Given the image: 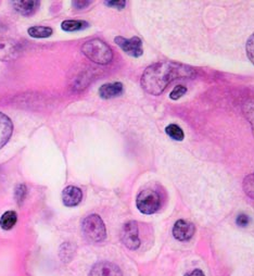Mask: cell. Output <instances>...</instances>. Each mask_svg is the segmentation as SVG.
I'll list each match as a JSON object with an SVG mask.
<instances>
[{"label":"cell","mask_w":254,"mask_h":276,"mask_svg":"<svg viewBox=\"0 0 254 276\" xmlns=\"http://www.w3.org/2000/svg\"><path fill=\"white\" fill-rule=\"evenodd\" d=\"M194 70L188 66L172 61H161L144 70L142 86L150 95H160L170 83L182 78H194Z\"/></svg>","instance_id":"cell-1"},{"label":"cell","mask_w":254,"mask_h":276,"mask_svg":"<svg viewBox=\"0 0 254 276\" xmlns=\"http://www.w3.org/2000/svg\"><path fill=\"white\" fill-rule=\"evenodd\" d=\"M82 51L88 59L98 64H108L113 59L112 49L100 40H92L84 43Z\"/></svg>","instance_id":"cell-2"},{"label":"cell","mask_w":254,"mask_h":276,"mask_svg":"<svg viewBox=\"0 0 254 276\" xmlns=\"http://www.w3.org/2000/svg\"><path fill=\"white\" fill-rule=\"evenodd\" d=\"M82 234L90 242H101L106 239V229L102 219L98 214L86 216L82 223Z\"/></svg>","instance_id":"cell-3"},{"label":"cell","mask_w":254,"mask_h":276,"mask_svg":"<svg viewBox=\"0 0 254 276\" xmlns=\"http://www.w3.org/2000/svg\"><path fill=\"white\" fill-rule=\"evenodd\" d=\"M136 204L138 210L144 214H154L161 205V199L156 191L144 189L138 195Z\"/></svg>","instance_id":"cell-4"},{"label":"cell","mask_w":254,"mask_h":276,"mask_svg":"<svg viewBox=\"0 0 254 276\" xmlns=\"http://www.w3.org/2000/svg\"><path fill=\"white\" fill-rule=\"evenodd\" d=\"M120 239L124 245L130 249L136 250L140 246V239H139V229L138 224L135 221L127 222L123 226L122 233H120Z\"/></svg>","instance_id":"cell-5"},{"label":"cell","mask_w":254,"mask_h":276,"mask_svg":"<svg viewBox=\"0 0 254 276\" xmlns=\"http://www.w3.org/2000/svg\"><path fill=\"white\" fill-rule=\"evenodd\" d=\"M21 45L10 38L0 37V61H12L21 55Z\"/></svg>","instance_id":"cell-6"},{"label":"cell","mask_w":254,"mask_h":276,"mask_svg":"<svg viewBox=\"0 0 254 276\" xmlns=\"http://www.w3.org/2000/svg\"><path fill=\"white\" fill-rule=\"evenodd\" d=\"M114 42L116 43L118 47H120V49L132 57L138 58L144 54L142 42L139 37H132L130 40H126L124 37L118 36L116 37Z\"/></svg>","instance_id":"cell-7"},{"label":"cell","mask_w":254,"mask_h":276,"mask_svg":"<svg viewBox=\"0 0 254 276\" xmlns=\"http://www.w3.org/2000/svg\"><path fill=\"white\" fill-rule=\"evenodd\" d=\"M196 232L194 225L192 223L185 220H178L173 227V236L180 241H188L194 237Z\"/></svg>","instance_id":"cell-8"},{"label":"cell","mask_w":254,"mask_h":276,"mask_svg":"<svg viewBox=\"0 0 254 276\" xmlns=\"http://www.w3.org/2000/svg\"><path fill=\"white\" fill-rule=\"evenodd\" d=\"M90 276H123L120 268L112 262H98L92 268Z\"/></svg>","instance_id":"cell-9"},{"label":"cell","mask_w":254,"mask_h":276,"mask_svg":"<svg viewBox=\"0 0 254 276\" xmlns=\"http://www.w3.org/2000/svg\"><path fill=\"white\" fill-rule=\"evenodd\" d=\"M82 199V192L75 186H68L62 192V200L66 207H76Z\"/></svg>","instance_id":"cell-10"},{"label":"cell","mask_w":254,"mask_h":276,"mask_svg":"<svg viewBox=\"0 0 254 276\" xmlns=\"http://www.w3.org/2000/svg\"><path fill=\"white\" fill-rule=\"evenodd\" d=\"M12 131H14V125H12L11 120L7 115L0 112V148H2L8 143Z\"/></svg>","instance_id":"cell-11"},{"label":"cell","mask_w":254,"mask_h":276,"mask_svg":"<svg viewBox=\"0 0 254 276\" xmlns=\"http://www.w3.org/2000/svg\"><path fill=\"white\" fill-rule=\"evenodd\" d=\"M12 4H14L16 11L25 17L34 15L40 5V3L36 2V0H30H30H18V2H14Z\"/></svg>","instance_id":"cell-12"},{"label":"cell","mask_w":254,"mask_h":276,"mask_svg":"<svg viewBox=\"0 0 254 276\" xmlns=\"http://www.w3.org/2000/svg\"><path fill=\"white\" fill-rule=\"evenodd\" d=\"M123 93L122 83H110V84H104L99 88V95L101 98L110 99L118 97Z\"/></svg>","instance_id":"cell-13"},{"label":"cell","mask_w":254,"mask_h":276,"mask_svg":"<svg viewBox=\"0 0 254 276\" xmlns=\"http://www.w3.org/2000/svg\"><path fill=\"white\" fill-rule=\"evenodd\" d=\"M18 221V214L14 211H8L2 214V219H0V226L4 230H9L14 228Z\"/></svg>","instance_id":"cell-14"},{"label":"cell","mask_w":254,"mask_h":276,"mask_svg":"<svg viewBox=\"0 0 254 276\" xmlns=\"http://www.w3.org/2000/svg\"><path fill=\"white\" fill-rule=\"evenodd\" d=\"M88 27V23L85 21H80V20H66L63 21L61 24V28L63 31L66 32H76L84 30Z\"/></svg>","instance_id":"cell-15"},{"label":"cell","mask_w":254,"mask_h":276,"mask_svg":"<svg viewBox=\"0 0 254 276\" xmlns=\"http://www.w3.org/2000/svg\"><path fill=\"white\" fill-rule=\"evenodd\" d=\"M28 34L35 38H46L52 35V30L47 27H33L28 29Z\"/></svg>","instance_id":"cell-16"},{"label":"cell","mask_w":254,"mask_h":276,"mask_svg":"<svg viewBox=\"0 0 254 276\" xmlns=\"http://www.w3.org/2000/svg\"><path fill=\"white\" fill-rule=\"evenodd\" d=\"M165 132H166L170 138H173L174 140H178V142H180L185 137V134H184L182 128L176 124H170L165 128Z\"/></svg>","instance_id":"cell-17"},{"label":"cell","mask_w":254,"mask_h":276,"mask_svg":"<svg viewBox=\"0 0 254 276\" xmlns=\"http://www.w3.org/2000/svg\"><path fill=\"white\" fill-rule=\"evenodd\" d=\"M244 189L248 196L254 199V173L244 179Z\"/></svg>","instance_id":"cell-18"},{"label":"cell","mask_w":254,"mask_h":276,"mask_svg":"<svg viewBox=\"0 0 254 276\" xmlns=\"http://www.w3.org/2000/svg\"><path fill=\"white\" fill-rule=\"evenodd\" d=\"M244 113L246 119L249 120L250 124L252 126V131H253V135H254V101H250L246 102L244 105Z\"/></svg>","instance_id":"cell-19"},{"label":"cell","mask_w":254,"mask_h":276,"mask_svg":"<svg viewBox=\"0 0 254 276\" xmlns=\"http://www.w3.org/2000/svg\"><path fill=\"white\" fill-rule=\"evenodd\" d=\"M26 194H28V188L24 184H20L16 186V200L18 202V204H21L25 198H26Z\"/></svg>","instance_id":"cell-20"},{"label":"cell","mask_w":254,"mask_h":276,"mask_svg":"<svg viewBox=\"0 0 254 276\" xmlns=\"http://www.w3.org/2000/svg\"><path fill=\"white\" fill-rule=\"evenodd\" d=\"M246 51L249 60L254 64V33L249 37V40L246 42Z\"/></svg>","instance_id":"cell-21"},{"label":"cell","mask_w":254,"mask_h":276,"mask_svg":"<svg viewBox=\"0 0 254 276\" xmlns=\"http://www.w3.org/2000/svg\"><path fill=\"white\" fill-rule=\"evenodd\" d=\"M186 93H187V88L182 85H178V86H176L172 92H170V98L172 100H177V99L182 98Z\"/></svg>","instance_id":"cell-22"},{"label":"cell","mask_w":254,"mask_h":276,"mask_svg":"<svg viewBox=\"0 0 254 276\" xmlns=\"http://www.w3.org/2000/svg\"><path fill=\"white\" fill-rule=\"evenodd\" d=\"M236 223L238 224L239 226L244 227V226H246V225H249V223H250V217L248 216V215H246V214H240V215L237 217Z\"/></svg>","instance_id":"cell-23"},{"label":"cell","mask_w":254,"mask_h":276,"mask_svg":"<svg viewBox=\"0 0 254 276\" xmlns=\"http://www.w3.org/2000/svg\"><path fill=\"white\" fill-rule=\"evenodd\" d=\"M106 5L116 9H123L125 7L126 2H124V0H118V2H106Z\"/></svg>","instance_id":"cell-24"},{"label":"cell","mask_w":254,"mask_h":276,"mask_svg":"<svg viewBox=\"0 0 254 276\" xmlns=\"http://www.w3.org/2000/svg\"><path fill=\"white\" fill-rule=\"evenodd\" d=\"M90 4H92L90 2H73V6L75 7V9H84Z\"/></svg>","instance_id":"cell-25"},{"label":"cell","mask_w":254,"mask_h":276,"mask_svg":"<svg viewBox=\"0 0 254 276\" xmlns=\"http://www.w3.org/2000/svg\"><path fill=\"white\" fill-rule=\"evenodd\" d=\"M185 276H204V273H203L201 269H194L192 272L187 273Z\"/></svg>","instance_id":"cell-26"}]
</instances>
